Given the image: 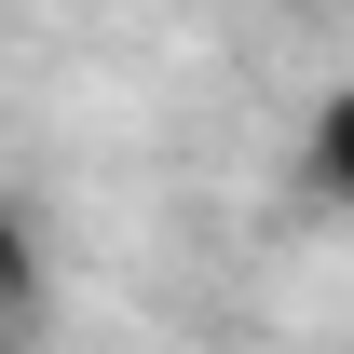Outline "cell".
Masks as SVG:
<instances>
[{"instance_id": "1", "label": "cell", "mask_w": 354, "mask_h": 354, "mask_svg": "<svg viewBox=\"0 0 354 354\" xmlns=\"http://www.w3.org/2000/svg\"><path fill=\"white\" fill-rule=\"evenodd\" d=\"M286 177H300V205L354 218V82H327V95L300 109V136H286Z\"/></svg>"}, {"instance_id": "2", "label": "cell", "mask_w": 354, "mask_h": 354, "mask_svg": "<svg viewBox=\"0 0 354 354\" xmlns=\"http://www.w3.org/2000/svg\"><path fill=\"white\" fill-rule=\"evenodd\" d=\"M28 313H41V232L0 205V327H28Z\"/></svg>"}]
</instances>
